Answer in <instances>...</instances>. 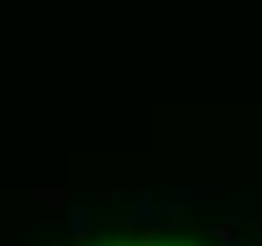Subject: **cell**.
I'll return each instance as SVG.
<instances>
[{"label":"cell","mask_w":262,"mask_h":246,"mask_svg":"<svg viewBox=\"0 0 262 246\" xmlns=\"http://www.w3.org/2000/svg\"><path fill=\"white\" fill-rule=\"evenodd\" d=\"M116 246H168V241H158V236H137V241H116Z\"/></svg>","instance_id":"6da1fadb"}]
</instances>
